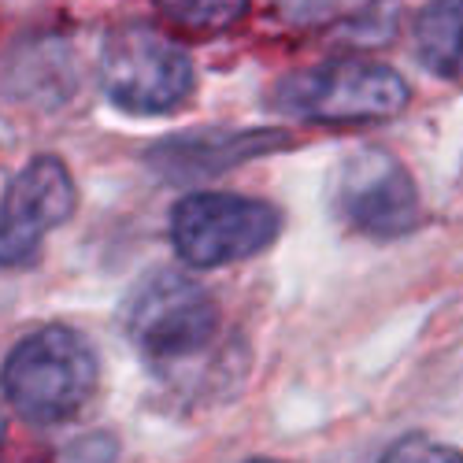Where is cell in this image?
<instances>
[{"instance_id":"6da1fadb","label":"cell","mask_w":463,"mask_h":463,"mask_svg":"<svg viewBox=\"0 0 463 463\" xmlns=\"http://www.w3.org/2000/svg\"><path fill=\"white\" fill-rule=\"evenodd\" d=\"M97 385V356L71 326H45L23 337L5 360V401L37 427H52L79 411Z\"/></svg>"},{"instance_id":"7a4b0ae2","label":"cell","mask_w":463,"mask_h":463,"mask_svg":"<svg viewBox=\"0 0 463 463\" xmlns=\"http://www.w3.org/2000/svg\"><path fill=\"white\" fill-rule=\"evenodd\" d=\"M408 82L374 60H334L286 79L275 104L307 123H374L408 104Z\"/></svg>"},{"instance_id":"3957f363","label":"cell","mask_w":463,"mask_h":463,"mask_svg":"<svg viewBox=\"0 0 463 463\" xmlns=\"http://www.w3.org/2000/svg\"><path fill=\"white\" fill-rule=\"evenodd\" d=\"M279 212L234 193H193L171 212V241L189 267H226L279 238Z\"/></svg>"},{"instance_id":"277c9868","label":"cell","mask_w":463,"mask_h":463,"mask_svg":"<svg viewBox=\"0 0 463 463\" xmlns=\"http://www.w3.org/2000/svg\"><path fill=\"white\" fill-rule=\"evenodd\" d=\"M100 82L115 108L130 115H160L189 97L193 63L160 30L123 26L104 42Z\"/></svg>"},{"instance_id":"5b68a950","label":"cell","mask_w":463,"mask_h":463,"mask_svg":"<svg viewBox=\"0 0 463 463\" xmlns=\"http://www.w3.org/2000/svg\"><path fill=\"white\" fill-rule=\"evenodd\" d=\"M219 326L215 300L175 271L141 282L127 304V334L152 364H178L208 349Z\"/></svg>"},{"instance_id":"8992f818","label":"cell","mask_w":463,"mask_h":463,"mask_svg":"<svg viewBox=\"0 0 463 463\" xmlns=\"http://www.w3.org/2000/svg\"><path fill=\"white\" fill-rule=\"evenodd\" d=\"M79 189L56 156L30 160L0 193V267H26L49 230L74 215Z\"/></svg>"},{"instance_id":"52a82bcc","label":"cell","mask_w":463,"mask_h":463,"mask_svg":"<svg viewBox=\"0 0 463 463\" xmlns=\"http://www.w3.org/2000/svg\"><path fill=\"white\" fill-rule=\"evenodd\" d=\"M345 222L371 238H404L419 222V189L404 164L382 148H360L337 178Z\"/></svg>"},{"instance_id":"ba28073f","label":"cell","mask_w":463,"mask_h":463,"mask_svg":"<svg viewBox=\"0 0 463 463\" xmlns=\"http://www.w3.org/2000/svg\"><path fill=\"white\" fill-rule=\"evenodd\" d=\"M271 141H282V134H241V137H222L212 134L204 141L197 137H171L164 148L152 152V164L167 178H197V175H219L234 160L256 156V152L271 148Z\"/></svg>"},{"instance_id":"9c48e42d","label":"cell","mask_w":463,"mask_h":463,"mask_svg":"<svg viewBox=\"0 0 463 463\" xmlns=\"http://www.w3.org/2000/svg\"><path fill=\"white\" fill-rule=\"evenodd\" d=\"M415 49L441 79H463V0H430L419 12Z\"/></svg>"},{"instance_id":"30bf717a","label":"cell","mask_w":463,"mask_h":463,"mask_svg":"<svg viewBox=\"0 0 463 463\" xmlns=\"http://www.w3.org/2000/svg\"><path fill=\"white\" fill-rule=\"evenodd\" d=\"M156 8L185 30L219 33L245 19L249 0H156Z\"/></svg>"},{"instance_id":"8fae6325","label":"cell","mask_w":463,"mask_h":463,"mask_svg":"<svg viewBox=\"0 0 463 463\" xmlns=\"http://www.w3.org/2000/svg\"><path fill=\"white\" fill-rule=\"evenodd\" d=\"M378 463H463V452L445 449L430 438H401Z\"/></svg>"},{"instance_id":"7c38bea8","label":"cell","mask_w":463,"mask_h":463,"mask_svg":"<svg viewBox=\"0 0 463 463\" xmlns=\"http://www.w3.org/2000/svg\"><path fill=\"white\" fill-rule=\"evenodd\" d=\"M249 463H279V459H249Z\"/></svg>"}]
</instances>
